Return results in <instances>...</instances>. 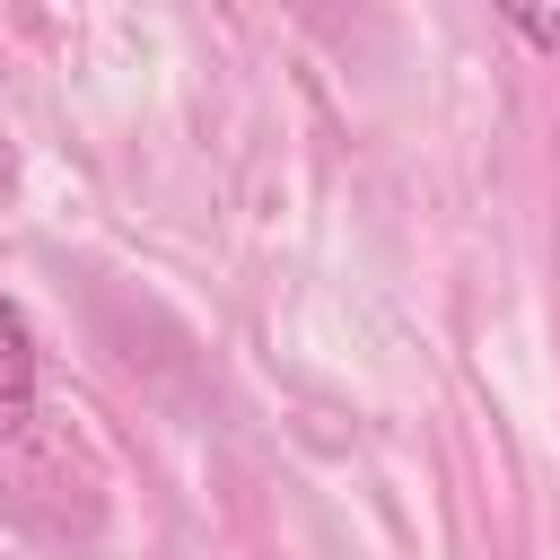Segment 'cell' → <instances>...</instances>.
I'll use <instances>...</instances> for the list:
<instances>
[{
    "mask_svg": "<svg viewBox=\"0 0 560 560\" xmlns=\"http://www.w3.org/2000/svg\"><path fill=\"white\" fill-rule=\"evenodd\" d=\"M35 385H44L35 324H26V306L0 289V438H18V429L35 420Z\"/></svg>",
    "mask_w": 560,
    "mask_h": 560,
    "instance_id": "obj_1",
    "label": "cell"
},
{
    "mask_svg": "<svg viewBox=\"0 0 560 560\" xmlns=\"http://www.w3.org/2000/svg\"><path fill=\"white\" fill-rule=\"evenodd\" d=\"M508 26L525 44H542V52H560V9H508Z\"/></svg>",
    "mask_w": 560,
    "mask_h": 560,
    "instance_id": "obj_2",
    "label": "cell"
},
{
    "mask_svg": "<svg viewBox=\"0 0 560 560\" xmlns=\"http://www.w3.org/2000/svg\"><path fill=\"white\" fill-rule=\"evenodd\" d=\"M18 184V149H9V131H0V192Z\"/></svg>",
    "mask_w": 560,
    "mask_h": 560,
    "instance_id": "obj_3",
    "label": "cell"
}]
</instances>
